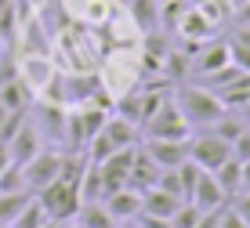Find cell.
<instances>
[{
  "mask_svg": "<svg viewBox=\"0 0 250 228\" xmlns=\"http://www.w3.org/2000/svg\"><path fill=\"white\" fill-rule=\"evenodd\" d=\"M174 102H178V109H182V116L188 120V127H210V124H218L221 116H225V102L218 98V94L210 91V87H203V83H188L182 87V91L174 94Z\"/></svg>",
  "mask_w": 250,
  "mask_h": 228,
  "instance_id": "cell-1",
  "label": "cell"
},
{
  "mask_svg": "<svg viewBox=\"0 0 250 228\" xmlns=\"http://www.w3.org/2000/svg\"><path fill=\"white\" fill-rule=\"evenodd\" d=\"M37 199H40V207L47 210L51 221H73L80 203H83L80 199V185H73V181H65V178H55L47 188H40Z\"/></svg>",
  "mask_w": 250,
  "mask_h": 228,
  "instance_id": "cell-2",
  "label": "cell"
},
{
  "mask_svg": "<svg viewBox=\"0 0 250 228\" xmlns=\"http://www.w3.org/2000/svg\"><path fill=\"white\" fill-rule=\"evenodd\" d=\"M145 134L149 138H170V142H188V138H192V127H188V120L182 116V109H178L174 98H163V105L145 120Z\"/></svg>",
  "mask_w": 250,
  "mask_h": 228,
  "instance_id": "cell-3",
  "label": "cell"
},
{
  "mask_svg": "<svg viewBox=\"0 0 250 228\" xmlns=\"http://www.w3.org/2000/svg\"><path fill=\"white\" fill-rule=\"evenodd\" d=\"M188 160L196 166H203V170H218L225 160H232V145L225 138H218L214 130H203V134H192L188 138Z\"/></svg>",
  "mask_w": 250,
  "mask_h": 228,
  "instance_id": "cell-4",
  "label": "cell"
},
{
  "mask_svg": "<svg viewBox=\"0 0 250 228\" xmlns=\"http://www.w3.org/2000/svg\"><path fill=\"white\" fill-rule=\"evenodd\" d=\"M62 148H40L37 156H33L29 163L22 166V178H25V188L33 192V196H37L40 188H47L51 181L58 178V174H62Z\"/></svg>",
  "mask_w": 250,
  "mask_h": 228,
  "instance_id": "cell-5",
  "label": "cell"
},
{
  "mask_svg": "<svg viewBox=\"0 0 250 228\" xmlns=\"http://www.w3.org/2000/svg\"><path fill=\"white\" fill-rule=\"evenodd\" d=\"M40 148H44V138H40V130H37L33 120H25L22 130L7 142V152H11V163H15V166H25L33 156L40 152Z\"/></svg>",
  "mask_w": 250,
  "mask_h": 228,
  "instance_id": "cell-6",
  "label": "cell"
},
{
  "mask_svg": "<svg viewBox=\"0 0 250 228\" xmlns=\"http://www.w3.org/2000/svg\"><path fill=\"white\" fill-rule=\"evenodd\" d=\"M145 152L156 160L163 170H170V166H182L188 160V142H170V138H149V142L142 145Z\"/></svg>",
  "mask_w": 250,
  "mask_h": 228,
  "instance_id": "cell-7",
  "label": "cell"
},
{
  "mask_svg": "<svg viewBox=\"0 0 250 228\" xmlns=\"http://www.w3.org/2000/svg\"><path fill=\"white\" fill-rule=\"evenodd\" d=\"M188 203H196L207 214V210H218V207H225L229 203V196L221 192L218 185V178H214L210 170H203L200 178H196V188H192V196H188Z\"/></svg>",
  "mask_w": 250,
  "mask_h": 228,
  "instance_id": "cell-8",
  "label": "cell"
},
{
  "mask_svg": "<svg viewBox=\"0 0 250 228\" xmlns=\"http://www.w3.org/2000/svg\"><path fill=\"white\" fill-rule=\"evenodd\" d=\"M102 138L109 142L113 152H120V148H134L138 145V124L127 120V116H109L105 127H102Z\"/></svg>",
  "mask_w": 250,
  "mask_h": 228,
  "instance_id": "cell-9",
  "label": "cell"
},
{
  "mask_svg": "<svg viewBox=\"0 0 250 228\" xmlns=\"http://www.w3.org/2000/svg\"><path fill=\"white\" fill-rule=\"evenodd\" d=\"M160 170H163V166L152 160L145 148H134V163H131V181H127V188H134V192L152 188L160 181Z\"/></svg>",
  "mask_w": 250,
  "mask_h": 228,
  "instance_id": "cell-10",
  "label": "cell"
},
{
  "mask_svg": "<svg viewBox=\"0 0 250 228\" xmlns=\"http://www.w3.org/2000/svg\"><path fill=\"white\" fill-rule=\"evenodd\" d=\"M102 203H105V210H109L113 221H134V217L142 214V192L120 188V192H113V196H105Z\"/></svg>",
  "mask_w": 250,
  "mask_h": 228,
  "instance_id": "cell-11",
  "label": "cell"
},
{
  "mask_svg": "<svg viewBox=\"0 0 250 228\" xmlns=\"http://www.w3.org/2000/svg\"><path fill=\"white\" fill-rule=\"evenodd\" d=\"M232 62V55H229V43H221V40H214L210 47H200L196 51V62H192V73L200 76H210V73H218V69H225Z\"/></svg>",
  "mask_w": 250,
  "mask_h": 228,
  "instance_id": "cell-12",
  "label": "cell"
},
{
  "mask_svg": "<svg viewBox=\"0 0 250 228\" xmlns=\"http://www.w3.org/2000/svg\"><path fill=\"white\" fill-rule=\"evenodd\" d=\"M33 102H37V94L29 91V83L22 80V76H15V80H7L4 87H0V105H4L7 112H25L33 109Z\"/></svg>",
  "mask_w": 250,
  "mask_h": 228,
  "instance_id": "cell-13",
  "label": "cell"
},
{
  "mask_svg": "<svg viewBox=\"0 0 250 228\" xmlns=\"http://www.w3.org/2000/svg\"><path fill=\"white\" fill-rule=\"evenodd\" d=\"M178 207H182V199L167 196V192L156 188V185L142 192V214H152V217H170Z\"/></svg>",
  "mask_w": 250,
  "mask_h": 228,
  "instance_id": "cell-14",
  "label": "cell"
},
{
  "mask_svg": "<svg viewBox=\"0 0 250 228\" xmlns=\"http://www.w3.org/2000/svg\"><path fill=\"white\" fill-rule=\"evenodd\" d=\"M174 29H178V33H182V37H185V40H203V37H207V33H210V29H214V22H210V19H207V15H203V11H196V7H185V15H182V19H178V22H174Z\"/></svg>",
  "mask_w": 250,
  "mask_h": 228,
  "instance_id": "cell-15",
  "label": "cell"
},
{
  "mask_svg": "<svg viewBox=\"0 0 250 228\" xmlns=\"http://www.w3.org/2000/svg\"><path fill=\"white\" fill-rule=\"evenodd\" d=\"M214 178H218V185H221V192H225L229 199L239 196V192H243V163L232 156V160H225L218 170H214Z\"/></svg>",
  "mask_w": 250,
  "mask_h": 228,
  "instance_id": "cell-16",
  "label": "cell"
},
{
  "mask_svg": "<svg viewBox=\"0 0 250 228\" xmlns=\"http://www.w3.org/2000/svg\"><path fill=\"white\" fill-rule=\"evenodd\" d=\"M131 19L138 25V33H156V22L163 19V7L156 0H134L131 4Z\"/></svg>",
  "mask_w": 250,
  "mask_h": 228,
  "instance_id": "cell-17",
  "label": "cell"
},
{
  "mask_svg": "<svg viewBox=\"0 0 250 228\" xmlns=\"http://www.w3.org/2000/svg\"><path fill=\"white\" fill-rule=\"evenodd\" d=\"M73 221L80 228H113V217H109L105 203H80V210H76Z\"/></svg>",
  "mask_w": 250,
  "mask_h": 228,
  "instance_id": "cell-18",
  "label": "cell"
},
{
  "mask_svg": "<svg viewBox=\"0 0 250 228\" xmlns=\"http://www.w3.org/2000/svg\"><path fill=\"white\" fill-rule=\"evenodd\" d=\"M33 199V192H0V228H11V221L22 214V207Z\"/></svg>",
  "mask_w": 250,
  "mask_h": 228,
  "instance_id": "cell-19",
  "label": "cell"
},
{
  "mask_svg": "<svg viewBox=\"0 0 250 228\" xmlns=\"http://www.w3.org/2000/svg\"><path fill=\"white\" fill-rule=\"evenodd\" d=\"M47 221H51V217H47V210L40 207V199H37V196H33L29 203L22 207V214L11 221V228H44Z\"/></svg>",
  "mask_w": 250,
  "mask_h": 228,
  "instance_id": "cell-20",
  "label": "cell"
},
{
  "mask_svg": "<svg viewBox=\"0 0 250 228\" xmlns=\"http://www.w3.org/2000/svg\"><path fill=\"white\" fill-rule=\"evenodd\" d=\"M207 130H214V134H218V138H225V142L232 145V142H236V138H239V134H243V130H247V120L239 116V112H236V116H229V112H225V116H221L218 124H210Z\"/></svg>",
  "mask_w": 250,
  "mask_h": 228,
  "instance_id": "cell-21",
  "label": "cell"
},
{
  "mask_svg": "<svg viewBox=\"0 0 250 228\" xmlns=\"http://www.w3.org/2000/svg\"><path fill=\"white\" fill-rule=\"evenodd\" d=\"M203 217V210L196 207V203H182L170 214V228H196V221Z\"/></svg>",
  "mask_w": 250,
  "mask_h": 228,
  "instance_id": "cell-22",
  "label": "cell"
},
{
  "mask_svg": "<svg viewBox=\"0 0 250 228\" xmlns=\"http://www.w3.org/2000/svg\"><path fill=\"white\" fill-rule=\"evenodd\" d=\"M156 188H163L167 196H174V199H182V203H185V188H182V178H178V166H170V170H160Z\"/></svg>",
  "mask_w": 250,
  "mask_h": 228,
  "instance_id": "cell-23",
  "label": "cell"
},
{
  "mask_svg": "<svg viewBox=\"0 0 250 228\" xmlns=\"http://www.w3.org/2000/svg\"><path fill=\"white\" fill-rule=\"evenodd\" d=\"M232 156H236L239 163H247V160H250V124H247L243 134H239L236 142H232Z\"/></svg>",
  "mask_w": 250,
  "mask_h": 228,
  "instance_id": "cell-24",
  "label": "cell"
},
{
  "mask_svg": "<svg viewBox=\"0 0 250 228\" xmlns=\"http://www.w3.org/2000/svg\"><path fill=\"white\" fill-rule=\"evenodd\" d=\"M229 55H232V62L243 69V73H250V47H243V43H232V40H229Z\"/></svg>",
  "mask_w": 250,
  "mask_h": 228,
  "instance_id": "cell-25",
  "label": "cell"
},
{
  "mask_svg": "<svg viewBox=\"0 0 250 228\" xmlns=\"http://www.w3.org/2000/svg\"><path fill=\"white\" fill-rule=\"evenodd\" d=\"M232 210H236V214L250 225V192H239V196H232Z\"/></svg>",
  "mask_w": 250,
  "mask_h": 228,
  "instance_id": "cell-26",
  "label": "cell"
},
{
  "mask_svg": "<svg viewBox=\"0 0 250 228\" xmlns=\"http://www.w3.org/2000/svg\"><path fill=\"white\" fill-rule=\"evenodd\" d=\"M221 214H225V207H218V210H207V214L196 221V228H221Z\"/></svg>",
  "mask_w": 250,
  "mask_h": 228,
  "instance_id": "cell-27",
  "label": "cell"
},
{
  "mask_svg": "<svg viewBox=\"0 0 250 228\" xmlns=\"http://www.w3.org/2000/svg\"><path fill=\"white\" fill-rule=\"evenodd\" d=\"M142 228H170V217H152V214H138L134 217Z\"/></svg>",
  "mask_w": 250,
  "mask_h": 228,
  "instance_id": "cell-28",
  "label": "cell"
},
{
  "mask_svg": "<svg viewBox=\"0 0 250 228\" xmlns=\"http://www.w3.org/2000/svg\"><path fill=\"white\" fill-rule=\"evenodd\" d=\"M221 228H250V225H247V221H243V217H239L232 207H229L225 214H221Z\"/></svg>",
  "mask_w": 250,
  "mask_h": 228,
  "instance_id": "cell-29",
  "label": "cell"
},
{
  "mask_svg": "<svg viewBox=\"0 0 250 228\" xmlns=\"http://www.w3.org/2000/svg\"><path fill=\"white\" fill-rule=\"evenodd\" d=\"M232 43H243V47H250V25H239V33H232Z\"/></svg>",
  "mask_w": 250,
  "mask_h": 228,
  "instance_id": "cell-30",
  "label": "cell"
},
{
  "mask_svg": "<svg viewBox=\"0 0 250 228\" xmlns=\"http://www.w3.org/2000/svg\"><path fill=\"white\" fill-rule=\"evenodd\" d=\"M11 166V152H7V145H0V174Z\"/></svg>",
  "mask_w": 250,
  "mask_h": 228,
  "instance_id": "cell-31",
  "label": "cell"
},
{
  "mask_svg": "<svg viewBox=\"0 0 250 228\" xmlns=\"http://www.w3.org/2000/svg\"><path fill=\"white\" fill-rule=\"evenodd\" d=\"M243 192H250V160L243 163Z\"/></svg>",
  "mask_w": 250,
  "mask_h": 228,
  "instance_id": "cell-32",
  "label": "cell"
},
{
  "mask_svg": "<svg viewBox=\"0 0 250 228\" xmlns=\"http://www.w3.org/2000/svg\"><path fill=\"white\" fill-rule=\"evenodd\" d=\"M236 112H239V116H243V120H247V124H250V102L243 105V109H236Z\"/></svg>",
  "mask_w": 250,
  "mask_h": 228,
  "instance_id": "cell-33",
  "label": "cell"
},
{
  "mask_svg": "<svg viewBox=\"0 0 250 228\" xmlns=\"http://www.w3.org/2000/svg\"><path fill=\"white\" fill-rule=\"evenodd\" d=\"M44 228H65V221H47Z\"/></svg>",
  "mask_w": 250,
  "mask_h": 228,
  "instance_id": "cell-34",
  "label": "cell"
},
{
  "mask_svg": "<svg viewBox=\"0 0 250 228\" xmlns=\"http://www.w3.org/2000/svg\"><path fill=\"white\" fill-rule=\"evenodd\" d=\"M4 120H7V109H4V105H0V127H4Z\"/></svg>",
  "mask_w": 250,
  "mask_h": 228,
  "instance_id": "cell-35",
  "label": "cell"
},
{
  "mask_svg": "<svg viewBox=\"0 0 250 228\" xmlns=\"http://www.w3.org/2000/svg\"><path fill=\"white\" fill-rule=\"evenodd\" d=\"M29 4H33V7H44V4H47V0H29Z\"/></svg>",
  "mask_w": 250,
  "mask_h": 228,
  "instance_id": "cell-36",
  "label": "cell"
},
{
  "mask_svg": "<svg viewBox=\"0 0 250 228\" xmlns=\"http://www.w3.org/2000/svg\"><path fill=\"white\" fill-rule=\"evenodd\" d=\"M138 228H142V225H138Z\"/></svg>",
  "mask_w": 250,
  "mask_h": 228,
  "instance_id": "cell-37",
  "label": "cell"
}]
</instances>
